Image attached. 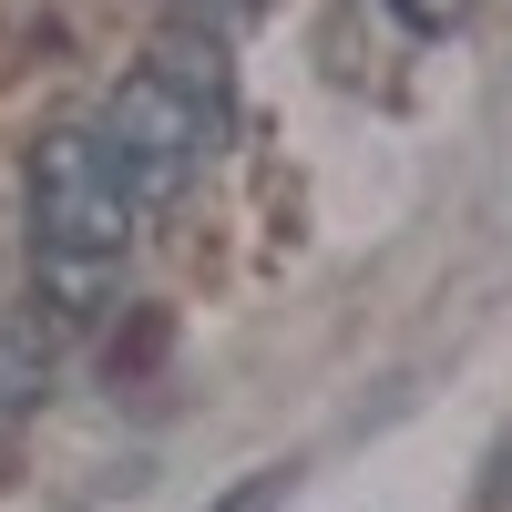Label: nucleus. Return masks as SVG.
<instances>
[{"mask_svg":"<svg viewBox=\"0 0 512 512\" xmlns=\"http://www.w3.org/2000/svg\"><path fill=\"white\" fill-rule=\"evenodd\" d=\"M82 134H93V154L113 164V185L134 205H175L226 144V62H216V41H205V62H195V41H164L144 72H123L103 93V113Z\"/></svg>","mask_w":512,"mask_h":512,"instance_id":"1","label":"nucleus"},{"mask_svg":"<svg viewBox=\"0 0 512 512\" xmlns=\"http://www.w3.org/2000/svg\"><path fill=\"white\" fill-rule=\"evenodd\" d=\"M134 216L144 205L113 185L93 134H41V154H31V308L93 318L123 277V256H134Z\"/></svg>","mask_w":512,"mask_h":512,"instance_id":"2","label":"nucleus"},{"mask_svg":"<svg viewBox=\"0 0 512 512\" xmlns=\"http://www.w3.org/2000/svg\"><path fill=\"white\" fill-rule=\"evenodd\" d=\"M164 11H185V21H205V31H236V21L267 11V0H164Z\"/></svg>","mask_w":512,"mask_h":512,"instance_id":"3","label":"nucleus"},{"mask_svg":"<svg viewBox=\"0 0 512 512\" xmlns=\"http://www.w3.org/2000/svg\"><path fill=\"white\" fill-rule=\"evenodd\" d=\"M287 482H297V472H287V461H277V472H256V482H236V492H226L216 512H267V502H277Z\"/></svg>","mask_w":512,"mask_h":512,"instance_id":"4","label":"nucleus"}]
</instances>
